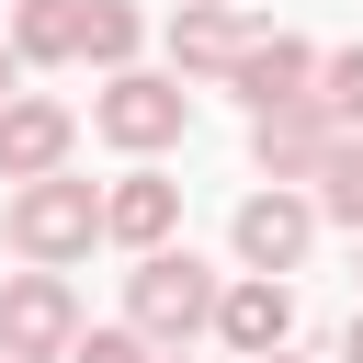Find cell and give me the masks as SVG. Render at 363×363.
Masks as SVG:
<instances>
[{"instance_id":"3957f363","label":"cell","mask_w":363,"mask_h":363,"mask_svg":"<svg viewBox=\"0 0 363 363\" xmlns=\"http://www.w3.org/2000/svg\"><path fill=\"white\" fill-rule=\"evenodd\" d=\"M91 125H102V147L159 159V147L193 125V91H182V68H113V79L91 91Z\"/></svg>"},{"instance_id":"277c9868","label":"cell","mask_w":363,"mask_h":363,"mask_svg":"<svg viewBox=\"0 0 363 363\" xmlns=\"http://www.w3.org/2000/svg\"><path fill=\"white\" fill-rule=\"evenodd\" d=\"M68 340H79V295H68V272H11L0 284V363H68Z\"/></svg>"},{"instance_id":"e0dca14e","label":"cell","mask_w":363,"mask_h":363,"mask_svg":"<svg viewBox=\"0 0 363 363\" xmlns=\"http://www.w3.org/2000/svg\"><path fill=\"white\" fill-rule=\"evenodd\" d=\"M11 91H23V57H11V45H0V102H11Z\"/></svg>"},{"instance_id":"4fadbf2b","label":"cell","mask_w":363,"mask_h":363,"mask_svg":"<svg viewBox=\"0 0 363 363\" xmlns=\"http://www.w3.org/2000/svg\"><path fill=\"white\" fill-rule=\"evenodd\" d=\"M136 45H147V23H136V0H79V57L113 79V68H136Z\"/></svg>"},{"instance_id":"52a82bcc","label":"cell","mask_w":363,"mask_h":363,"mask_svg":"<svg viewBox=\"0 0 363 363\" xmlns=\"http://www.w3.org/2000/svg\"><path fill=\"white\" fill-rule=\"evenodd\" d=\"M216 340H227L238 363L284 352V340H295V284H284V272H238V284L216 295Z\"/></svg>"},{"instance_id":"ffe728a7","label":"cell","mask_w":363,"mask_h":363,"mask_svg":"<svg viewBox=\"0 0 363 363\" xmlns=\"http://www.w3.org/2000/svg\"><path fill=\"white\" fill-rule=\"evenodd\" d=\"M261 363H306V352H295V340H284V352H261Z\"/></svg>"},{"instance_id":"8fae6325","label":"cell","mask_w":363,"mask_h":363,"mask_svg":"<svg viewBox=\"0 0 363 363\" xmlns=\"http://www.w3.org/2000/svg\"><path fill=\"white\" fill-rule=\"evenodd\" d=\"M238 45H250V23H238L227 0H182V11H170V68H182V79H227Z\"/></svg>"},{"instance_id":"9a60e30c","label":"cell","mask_w":363,"mask_h":363,"mask_svg":"<svg viewBox=\"0 0 363 363\" xmlns=\"http://www.w3.org/2000/svg\"><path fill=\"white\" fill-rule=\"evenodd\" d=\"M318 102H329V125H340V136H363V45L318 57Z\"/></svg>"},{"instance_id":"ba28073f","label":"cell","mask_w":363,"mask_h":363,"mask_svg":"<svg viewBox=\"0 0 363 363\" xmlns=\"http://www.w3.org/2000/svg\"><path fill=\"white\" fill-rule=\"evenodd\" d=\"M227 91H238L250 113H272V102H318V45H306V34H250L238 68H227Z\"/></svg>"},{"instance_id":"9c48e42d","label":"cell","mask_w":363,"mask_h":363,"mask_svg":"<svg viewBox=\"0 0 363 363\" xmlns=\"http://www.w3.org/2000/svg\"><path fill=\"white\" fill-rule=\"evenodd\" d=\"M329 102H272V113H250V159H261V182H318V159H329Z\"/></svg>"},{"instance_id":"5b68a950","label":"cell","mask_w":363,"mask_h":363,"mask_svg":"<svg viewBox=\"0 0 363 363\" xmlns=\"http://www.w3.org/2000/svg\"><path fill=\"white\" fill-rule=\"evenodd\" d=\"M227 238H238V272H295L306 238H318V193L272 182V193H250V204L227 216Z\"/></svg>"},{"instance_id":"ac0fdd59","label":"cell","mask_w":363,"mask_h":363,"mask_svg":"<svg viewBox=\"0 0 363 363\" xmlns=\"http://www.w3.org/2000/svg\"><path fill=\"white\" fill-rule=\"evenodd\" d=\"M340 363H363V318H352V329H340Z\"/></svg>"},{"instance_id":"6da1fadb","label":"cell","mask_w":363,"mask_h":363,"mask_svg":"<svg viewBox=\"0 0 363 363\" xmlns=\"http://www.w3.org/2000/svg\"><path fill=\"white\" fill-rule=\"evenodd\" d=\"M216 272L193 261V250H136V272H125V329H147L159 352H182V340H204L216 329Z\"/></svg>"},{"instance_id":"d6986e66","label":"cell","mask_w":363,"mask_h":363,"mask_svg":"<svg viewBox=\"0 0 363 363\" xmlns=\"http://www.w3.org/2000/svg\"><path fill=\"white\" fill-rule=\"evenodd\" d=\"M147 363H193V340H182V352H147Z\"/></svg>"},{"instance_id":"5bb4252c","label":"cell","mask_w":363,"mask_h":363,"mask_svg":"<svg viewBox=\"0 0 363 363\" xmlns=\"http://www.w3.org/2000/svg\"><path fill=\"white\" fill-rule=\"evenodd\" d=\"M318 216L363 238V136H329V159H318Z\"/></svg>"},{"instance_id":"30bf717a","label":"cell","mask_w":363,"mask_h":363,"mask_svg":"<svg viewBox=\"0 0 363 363\" xmlns=\"http://www.w3.org/2000/svg\"><path fill=\"white\" fill-rule=\"evenodd\" d=\"M170 227H182V182L170 170H125L102 193V238L113 250H170Z\"/></svg>"},{"instance_id":"2e32d148","label":"cell","mask_w":363,"mask_h":363,"mask_svg":"<svg viewBox=\"0 0 363 363\" xmlns=\"http://www.w3.org/2000/svg\"><path fill=\"white\" fill-rule=\"evenodd\" d=\"M147 352H159L147 329H79L68 340V363H147Z\"/></svg>"},{"instance_id":"7a4b0ae2","label":"cell","mask_w":363,"mask_h":363,"mask_svg":"<svg viewBox=\"0 0 363 363\" xmlns=\"http://www.w3.org/2000/svg\"><path fill=\"white\" fill-rule=\"evenodd\" d=\"M11 250L23 261H45V272H68L91 238H102V193L79 182V170H45V182H11Z\"/></svg>"},{"instance_id":"8992f818","label":"cell","mask_w":363,"mask_h":363,"mask_svg":"<svg viewBox=\"0 0 363 363\" xmlns=\"http://www.w3.org/2000/svg\"><path fill=\"white\" fill-rule=\"evenodd\" d=\"M68 147H79V113L68 102H45V91H11L0 102V182H45V170H68Z\"/></svg>"},{"instance_id":"7c38bea8","label":"cell","mask_w":363,"mask_h":363,"mask_svg":"<svg viewBox=\"0 0 363 363\" xmlns=\"http://www.w3.org/2000/svg\"><path fill=\"white\" fill-rule=\"evenodd\" d=\"M11 57L23 68H68L79 57V0H11Z\"/></svg>"}]
</instances>
